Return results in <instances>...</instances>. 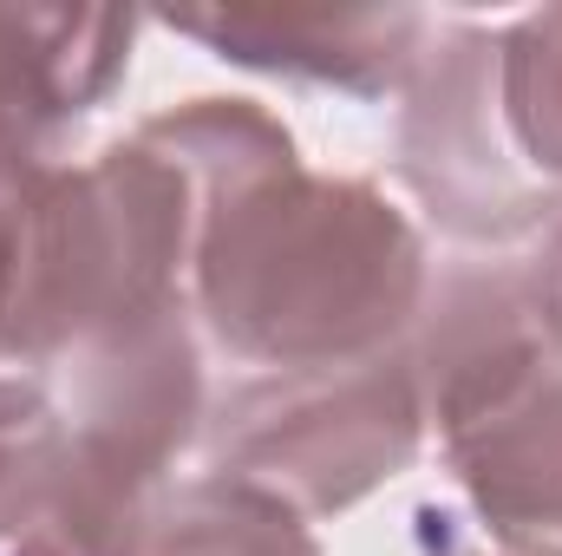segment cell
<instances>
[{"mask_svg":"<svg viewBox=\"0 0 562 556\" xmlns=\"http://www.w3.org/2000/svg\"><path fill=\"white\" fill-rule=\"evenodd\" d=\"M431 288L419 223L373 184L281 157L196 223L190 314L256 374L353 367L406 347Z\"/></svg>","mask_w":562,"mask_h":556,"instance_id":"6da1fadb","label":"cell"},{"mask_svg":"<svg viewBox=\"0 0 562 556\" xmlns=\"http://www.w3.org/2000/svg\"><path fill=\"white\" fill-rule=\"evenodd\" d=\"M196 223L190 177L144 132L0 184V367L46 374L79 341L190 301Z\"/></svg>","mask_w":562,"mask_h":556,"instance_id":"7a4b0ae2","label":"cell"},{"mask_svg":"<svg viewBox=\"0 0 562 556\" xmlns=\"http://www.w3.org/2000/svg\"><path fill=\"white\" fill-rule=\"evenodd\" d=\"M425 425L504 556H562V347L530 263H445L406 334Z\"/></svg>","mask_w":562,"mask_h":556,"instance_id":"3957f363","label":"cell"},{"mask_svg":"<svg viewBox=\"0 0 562 556\" xmlns=\"http://www.w3.org/2000/svg\"><path fill=\"white\" fill-rule=\"evenodd\" d=\"M425 432L431 425L406 347L353 367L256 374L203 419V478L249 485L321 524L393 485L419 458Z\"/></svg>","mask_w":562,"mask_h":556,"instance_id":"277c9868","label":"cell"},{"mask_svg":"<svg viewBox=\"0 0 562 556\" xmlns=\"http://www.w3.org/2000/svg\"><path fill=\"white\" fill-rule=\"evenodd\" d=\"M400 184L464 249H524L562 223V197L517 157L504 119V26L438 20L400 92Z\"/></svg>","mask_w":562,"mask_h":556,"instance_id":"5b68a950","label":"cell"},{"mask_svg":"<svg viewBox=\"0 0 562 556\" xmlns=\"http://www.w3.org/2000/svg\"><path fill=\"white\" fill-rule=\"evenodd\" d=\"M40 380L53 387L66 432L132 452L164 478L190 445H203L210 407H203V347H196L190 301H170L157 314L79 341Z\"/></svg>","mask_w":562,"mask_h":556,"instance_id":"8992f818","label":"cell"},{"mask_svg":"<svg viewBox=\"0 0 562 556\" xmlns=\"http://www.w3.org/2000/svg\"><path fill=\"white\" fill-rule=\"evenodd\" d=\"M157 20L223 66L340 92L360 105L400 99L438 33V13L425 7H183Z\"/></svg>","mask_w":562,"mask_h":556,"instance_id":"52a82bcc","label":"cell"},{"mask_svg":"<svg viewBox=\"0 0 562 556\" xmlns=\"http://www.w3.org/2000/svg\"><path fill=\"white\" fill-rule=\"evenodd\" d=\"M138 13L0 0V184L66 164V138L125 86Z\"/></svg>","mask_w":562,"mask_h":556,"instance_id":"ba28073f","label":"cell"},{"mask_svg":"<svg viewBox=\"0 0 562 556\" xmlns=\"http://www.w3.org/2000/svg\"><path fill=\"white\" fill-rule=\"evenodd\" d=\"M170 504V478L132 452L66 432V452L0 556H150Z\"/></svg>","mask_w":562,"mask_h":556,"instance_id":"9c48e42d","label":"cell"},{"mask_svg":"<svg viewBox=\"0 0 562 556\" xmlns=\"http://www.w3.org/2000/svg\"><path fill=\"white\" fill-rule=\"evenodd\" d=\"M150 556H321V544L314 524L276 498L229 478H190L170 491Z\"/></svg>","mask_w":562,"mask_h":556,"instance_id":"30bf717a","label":"cell"},{"mask_svg":"<svg viewBox=\"0 0 562 556\" xmlns=\"http://www.w3.org/2000/svg\"><path fill=\"white\" fill-rule=\"evenodd\" d=\"M504 119L517 157L562 197V7L504 20Z\"/></svg>","mask_w":562,"mask_h":556,"instance_id":"8fae6325","label":"cell"},{"mask_svg":"<svg viewBox=\"0 0 562 556\" xmlns=\"http://www.w3.org/2000/svg\"><path fill=\"white\" fill-rule=\"evenodd\" d=\"M59 452H66V419H59L53 387L40 374L0 367V551L33 518Z\"/></svg>","mask_w":562,"mask_h":556,"instance_id":"7c38bea8","label":"cell"},{"mask_svg":"<svg viewBox=\"0 0 562 556\" xmlns=\"http://www.w3.org/2000/svg\"><path fill=\"white\" fill-rule=\"evenodd\" d=\"M530 281H537V308H543V321L562 347V223L543 236V256L530 263Z\"/></svg>","mask_w":562,"mask_h":556,"instance_id":"4fadbf2b","label":"cell"},{"mask_svg":"<svg viewBox=\"0 0 562 556\" xmlns=\"http://www.w3.org/2000/svg\"><path fill=\"white\" fill-rule=\"evenodd\" d=\"M445 556H484V551H445Z\"/></svg>","mask_w":562,"mask_h":556,"instance_id":"5bb4252c","label":"cell"}]
</instances>
